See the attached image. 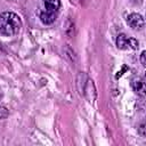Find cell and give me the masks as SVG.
<instances>
[{
	"instance_id": "7",
	"label": "cell",
	"mask_w": 146,
	"mask_h": 146,
	"mask_svg": "<svg viewBox=\"0 0 146 146\" xmlns=\"http://www.w3.org/2000/svg\"><path fill=\"white\" fill-rule=\"evenodd\" d=\"M146 51L144 50V51H141V54H140V62H141V65L143 66H145L146 65Z\"/></svg>"
},
{
	"instance_id": "3",
	"label": "cell",
	"mask_w": 146,
	"mask_h": 146,
	"mask_svg": "<svg viewBox=\"0 0 146 146\" xmlns=\"http://www.w3.org/2000/svg\"><path fill=\"white\" fill-rule=\"evenodd\" d=\"M116 47L119 49H137L139 47V42L135 38H128L125 34L121 33L116 38Z\"/></svg>"
},
{
	"instance_id": "9",
	"label": "cell",
	"mask_w": 146,
	"mask_h": 146,
	"mask_svg": "<svg viewBox=\"0 0 146 146\" xmlns=\"http://www.w3.org/2000/svg\"><path fill=\"white\" fill-rule=\"evenodd\" d=\"M132 2H135V3H141L143 2V0H131Z\"/></svg>"
},
{
	"instance_id": "6",
	"label": "cell",
	"mask_w": 146,
	"mask_h": 146,
	"mask_svg": "<svg viewBox=\"0 0 146 146\" xmlns=\"http://www.w3.org/2000/svg\"><path fill=\"white\" fill-rule=\"evenodd\" d=\"M131 87H132L133 91H135L137 95H139V96H141V97L145 96L146 86H145V81H144L143 78H139V76L135 78V79L131 81Z\"/></svg>"
},
{
	"instance_id": "2",
	"label": "cell",
	"mask_w": 146,
	"mask_h": 146,
	"mask_svg": "<svg viewBox=\"0 0 146 146\" xmlns=\"http://www.w3.org/2000/svg\"><path fill=\"white\" fill-rule=\"evenodd\" d=\"M60 0H43V9L40 11V21L44 25L52 24L58 15Z\"/></svg>"
},
{
	"instance_id": "8",
	"label": "cell",
	"mask_w": 146,
	"mask_h": 146,
	"mask_svg": "<svg viewBox=\"0 0 146 146\" xmlns=\"http://www.w3.org/2000/svg\"><path fill=\"white\" fill-rule=\"evenodd\" d=\"M139 133H140V136L141 137H145L146 136V131H145V123L143 122L141 124H140V127H139Z\"/></svg>"
},
{
	"instance_id": "5",
	"label": "cell",
	"mask_w": 146,
	"mask_h": 146,
	"mask_svg": "<svg viewBox=\"0 0 146 146\" xmlns=\"http://www.w3.org/2000/svg\"><path fill=\"white\" fill-rule=\"evenodd\" d=\"M81 94H83L88 98L89 102H94L95 100V98H96V88H95V84H94L92 80H90V79L86 80Z\"/></svg>"
},
{
	"instance_id": "4",
	"label": "cell",
	"mask_w": 146,
	"mask_h": 146,
	"mask_svg": "<svg viewBox=\"0 0 146 146\" xmlns=\"http://www.w3.org/2000/svg\"><path fill=\"white\" fill-rule=\"evenodd\" d=\"M127 24L133 29V30H137V31H140L144 29L145 26V19L144 17L140 15V14H137V13H131L127 16Z\"/></svg>"
},
{
	"instance_id": "1",
	"label": "cell",
	"mask_w": 146,
	"mask_h": 146,
	"mask_svg": "<svg viewBox=\"0 0 146 146\" xmlns=\"http://www.w3.org/2000/svg\"><path fill=\"white\" fill-rule=\"evenodd\" d=\"M22 29L21 17L13 11L0 13V34L3 36H15Z\"/></svg>"
}]
</instances>
